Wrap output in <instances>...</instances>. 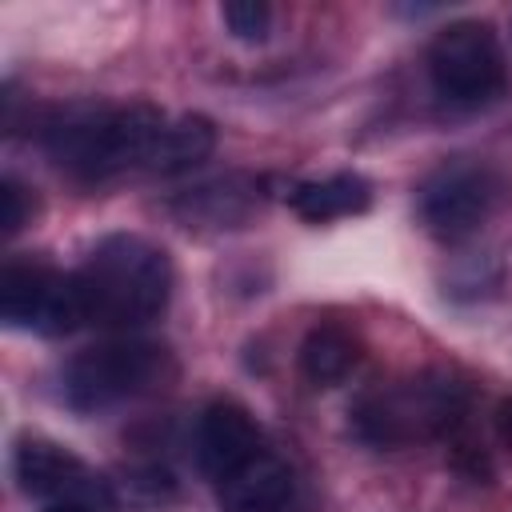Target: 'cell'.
Returning a JSON list of instances; mask_svg holds the SVG:
<instances>
[{
  "mask_svg": "<svg viewBox=\"0 0 512 512\" xmlns=\"http://www.w3.org/2000/svg\"><path fill=\"white\" fill-rule=\"evenodd\" d=\"M164 124L168 116L152 104L80 100L48 116L44 148L68 176L84 184H104L132 168L148 172Z\"/></svg>",
  "mask_w": 512,
  "mask_h": 512,
  "instance_id": "obj_1",
  "label": "cell"
},
{
  "mask_svg": "<svg viewBox=\"0 0 512 512\" xmlns=\"http://www.w3.org/2000/svg\"><path fill=\"white\" fill-rule=\"evenodd\" d=\"M88 324L140 328L156 320L172 296V264L144 236H104L80 268Z\"/></svg>",
  "mask_w": 512,
  "mask_h": 512,
  "instance_id": "obj_2",
  "label": "cell"
},
{
  "mask_svg": "<svg viewBox=\"0 0 512 512\" xmlns=\"http://www.w3.org/2000/svg\"><path fill=\"white\" fill-rule=\"evenodd\" d=\"M464 404H468V392L452 376L420 372V376H408L400 384L368 392L356 404L352 420H356L360 440L380 444V448H396L408 440H428V436L448 432L464 416Z\"/></svg>",
  "mask_w": 512,
  "mask_h": 512,
  "instance_id": "obj_3",
  "label": "cell"
},
{
  "mask_svg": "<svg viewBox=\"0 0 512 512\" xmlns=\"http://www.w3.org/2000/svg\"><path fill=\"white\" fill-rule=\"evenodd\" d=\"M172 376L168 352L148 340H104L76 352L64 368V400L76 412H100L156 392Z\"/></svg>",
  "mask_w": 512,
  "mask_h": 512,
  "instance_id": "obj_4",
  "label": "cell"
},
{
  "mask_svg": "<svg viewBox=\"0 0 512 512\" xmlns=\"http://www.w3.org/2000/svg\"><path fill=\"white\" fill-rule=\"evenodd\" d=\"M428 76L444 104L488 108L508 92V64L496 32L480 20H456L428 44Z\"/></svg>",
  "mask_w": 512,
  "mask_h": 512,
  "instance_id": "obj_5",
  "label": "cell"
},
{
  "mask_svg": "<svg viewBox=\"0 0 512 512\" xmlns=\"http://www.w3.org/2000/svg\"><path fill=\"white\" fill-rule=\"evenodd\" d=\"M0 316L8 328L64 336L88 324L80 272H56L32 260H8L0 272Z\"/></svg>",
  "mask_w": 512,
  "mask_h": 512,
  "instance_id": "obj_6",
  "label": "cell"
},
{
  "mask_svg": "<svg viewBox=\"0 0 512 512\" xmlns=\"http://www.w3.org/2000/svg\"><path fill=\"white\" fill-rule=\"evenodd\" d=\"M508 184L484 160H452L436 168L420 188V220L436 240H464L492 220L504 204Z\"/></svg>",
  "mask_w": 512,
  "mask_h": 512,
  "instance_id": "obj_7",
  "label": "cell"
},
{
  "mask_svg": "<svg viewBox=\"0 0 512 512\" xmlns=\"http://www.w3.org/2000/svg\"><path fill=\"white\" fill-rule=\"evenodd\" d=\"M12 468L28 496H44L52 504H88V508L108 504V488L100 484V476H92L68 448L52 440H24L16 448Z\"/></svg>",
  "mask_w": 512,
  "mask_h": 512,
  "instance_id": "obj_8",
  "label": "cell"
},
{
  "mask_svg": "<svg viewBox=\"0 0 512 512\" xmlns=\"http://www.w3.org/2000/svg\"><path fill=\"white\" fill-rule=\"evenodd\" d=\"M260 448H264L260 444V428H256V420L240 404L220 400V404H212L200 416V428H196V464H200V472L212 484H220L224 476H232Z\"/></svg>",
  "mask_w": 512,
  "mask_h": 512,
  "instance_id": "obj_9",
  "label": "cell"
},
{
  "mask_svg": "<svg viewBox=\"0 0 512 512\" xmlns=\"http://www.w3.org/2000/svg\"><path fill=\"white\" fill-rule=\"evenodd\" d=\"M216 496L224 512H280L292 500V468L276 452L260 448L248 464L216 484Z\"/></svg>",
  "mask_w": 512,
  "mask_h": 512,
  "instance_id": "obj_10",
  "label": "cell"
},
{
  "mask_svg": "<svg viewBox=\"0 0 512 512\" xmlns=\"http://www.w3.org/2000/svg\"><path fill=\"white\" fill-rule=\"evenodd\" d=\"M368 200H372L368 180L356 176V172H336V176H324V180H308V184H296V188L288 192L292 212H296L300 220H312V224L364 212Z\"/></svg>",
  "mask_w": 512,
  "mask_h": 512,
  "instance_id": "obj_11",
  "label": "cell"
},
{
  "mask_svg": "<svg viewBox=\"0 0 512 512\" xmlns=\"http://www.w3.org/2000/svg\"><path fill=\"white\" fill-rule=\"evenodd\" d=\"M212 148H216L212 120H204V116L168 120L164 132H160V140H156V152H152V168L148 172H188L200 160H208Z\"/></svg>",
  "mask_w": 512,
  "mask_h": 512,
  "instance_id": "obj_12",
  "label": "cell"
},
{
  "mask_svg": "<svg viewBox=\"0 0 512 512\" xmlns=\"http://www.w3.org/2000/svg\"><path fill=\"white\" fill-rule=\"evenodd\" d=\"M352 364H356V340L344 328H336V324L312 328L304 336V344H300V372L316 388L340 384L352 372Z\"/></svg>",
  "mask_w": 512,
  "mask_h": 512,
  "instance_id": "obj_13",
  "label": "cell"
},
{
  "mask_svg": "<svg viewBox=\"0 0 512 512\" xmlns=\"http://www.w3.org/2000/svg\"><path fill=\"white\" fill-rule=\"evenodd\" d=\"M228 32L244 44H260L268 36V24H272V8L260 4V0H236V4H224L220 8Z\"/></svg>",
  "mask_w": 512,
  "mask_h": 512,
  "instance_id": "obj_14",
  "label": "cell"
},
{
  "mask_svg": "<svg viewBox=\"0 0 512 512\" xmlns=\"http://www.w3.org/2000/svg\"><path fill=\"white\" fill-rule=\"evenodd\" d=\"M24 220H28V196H24V188L16 180H4V188H0V224H4V236L20 232Z\"/></svg>",
  "mask_w": 512,
  "mask_h": 512,
  "instance_id": "obj_15",
  "label": "cell"
},
{
  "mask_svg": "<svg viewBox=\"0 0 512 512\" xmlns=\"http://www.w3.org/2000/svg\"><path fill=\"white\" fill-rule=\"evenodd\" d=\"M44 512H96V508H88V504H48Z\"/></svg>",
  "mask_w": 512,
  "mask_h": 512,
  "instance_id": "obj_16",
  "label": "cell"
}]
</instances>
